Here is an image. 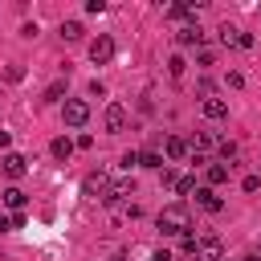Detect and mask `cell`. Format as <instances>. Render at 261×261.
I'll return each mask as SVG.
<instances>
[{
  "instance_id": "cell-1",
  "label": "cell",
  "mask_w": 261,
  "mask_h": 261,
  "mask_svg": "<svg viewBox=\"0 0 261 261\" xmlns=\"http://www.w3.org/2000/svg\"><path fill=\"white\" fill-rule=\"evenodd\" d=\"M188 228H192V216H188V204L184 200H175V204H167L159 212V232L163 237H184Z\"/></svg>"
},
{
  "instance_id": "cell-2",
  "label": "cell",
  "mask_w": 261,
  "mask_h": 261,
  "mask_svg": "<svg viewBox=\"0 0 261 261\" xmlns=\"http://www.w3.org/2000/svg\"><path fill=\"white\" fill-rule=\"evenodd\" d=\"M90 61H94V65H110V61H114V37L98 33V37L90 41Z\"/></svg>"
},
{
  "instance_id": "cell-3",
  "label": "cell",
  "mask_w": 261,
  "mask_h": 261,
  "mask_svg": "<svg viewBox=\"0 0 261 261\" xmlns=\"http://www.w3.org/2000/svg\"><path fill=\"white\" fill-rule=\"evenodd\" d=\"M61 118H65V126H86V122H90V106H86L82 98H65Z\"/></svg>"
},
{
  "instance_id": "cell-4",
  "label": "cell",
  "mask_w": 261,
  "mask_h": 261,
  "mask_svg": "<svg viewBox=\"0 0 261 261\" xmlns=\"http://www.w3.org/2000/svg\"><path fill=\"white\" fill-rule=\"evenodd\" d=\"M196 261H224V241H220L216 232L200 237V245H196Z\"/></svg>"
},
{
  "instance_id": "cell-5",
  "label": "cell",
  "mask_w": 261,
  "mask_h": 261,
  "mask_svg": "<svg viewBox=\"0 0 261 261\" xmlns=\"http://www.w3.org/2000/svg\"><path fill=\"white\" fill-rule=\"evenodd\" d=\"M106 188H110V175H106V171H90V175L82 179V196H90V200H102Z\"/></svg>"
},
{
  "instance_id": "cell-6",
  "label": "cell",
  "mask_w": 261,
  "mask_h": 261,
  "mask_svg": "<svg viewBox=\"0 0 261 261\" xmlns=\"http://www.w3.org/2000/svg\"><path fill=\"white\" fill-rule=\"evenodd\" d=\"M102 122H106V130H110V135H118V130L126 126V106H122V102H110V106H106V114H102Z\"/></svg>"
},
{
  "instance_id": "cell-7",
  "label": "cell",
  "mask_w": 261,
  "mask_h": 261,
  "mask_svg": "<svg viewBox=\"0 0 261 261\" xmlns=\"http://www.w3.org/2000/svg\"><path fill=\"white\" fill-rule=\"evenodd\" d=\"M0 167H4V175H8V179H20V175L29 171V159H24V155H16V151H8V155L0 159Z\"/></svg>"
},
{
  "instance_id": "cell-8",
  "label": "cell",
  "mask_w": 261,
  "mask_h": 261,
  "mask_svg": "<svg viewBox=\"0 0 261 261\" xmlns=\"http://www.w3.org/2000/svg\"><path fill=\"white\" fill-rule=\"evenodd\" d=\"M130 196H135V184H130V179H118V184H110V188H106L102 204H122V200H130Z\"/></svg>"
},
{
  "instance_id": "cell-9",
  "label": "cell",
  "mask_w": 261,
  "mask_h": 261,
  "mask_svg": "<svg viewBox=\"0 0 261 261\" xmlns=\"http://www.w3.org/2000/svg\"><path fill=\"white\" fill-rule=\"evenodd\" d=\"M200 114L216 122V118H224V114H228V102H224V98H216V94H208V98L200 102Z\"/></svg>"
},
{
  "instance_id": "cell-10",
  "label": "cell",
  "mask_w": 261,
  "mask_h": 261,
  "mask_svg": "<svg viewBox=\"0 0 261 261\" xmlns=\"http://www.w3.org/2000/svg\"><path fill=\"white\" fill-rule=\"evenodd\" d=\"M175 41H179V45H200V41H204V33H200V24H192V20H188V24H179V29H175Z\"/></svg>"
},
{
  "instance_id": "cell-11",
  "label": "cell",
  "mask_w": 261,
  "mask_h": 261,
  "mask_svg": "<svg viewBox=\"0 0 261 261\" xmlns=\"http://www.w3.org/2000/svg\"><path fill=\"white\" fill-rule=\"evenodd\" d=\"M196 204L204 208V212H220L224 204H220V196L212 192V188H196Z\"/></svg>"
},
{
  "instance_id": "cell-12",
  "label": "cell",
  "mask_w": 261,
  "mask_h": 261,
  "mask_svg": "<svg viewBox=\"0 0 261 261\" xmlns=\"http://www.w3.org/2000/svg\"><path fill=\"white\" fill-rule=\"evenodd\" d=\"M73 147H77V143H69V139H65V135H61V139H53V143H49V151H53V159H69V155H73Z\"/></svg>"
},
{
  "instance_id": "cell-13",
  "label": "cell",
  "mask_w": 261,
  "mask_h": 261,
  "mask_svg": "<svg viewBox=\"0 0 261 261\" xmlns=\"http://www.w3.org/2000/svg\"><path fill=\"white\" fill-rule=\"evenodd\" d=\"M82 20H61V41H82Z\"/></svg>"
},
{
  "instance_id": "cell-14",
  "label": "cell",
  "mask_w": 261,
  "mask_h": 261,
  "mask_svg": "<svg viewBox=\"0 0 261 261\" xmlns=\"http://www.w3.org/2000/svg\"><path fill=\"white\" fill-rule=\"evenodd\" d=\"M220 143H224V139H216L212 130H200V135H196V151H200V155H204L208 147H220Z\"/></svg>"
},
{
  "instance_id": "cell-15",
  "label": "cell",
  "mask_w": 261,
  "mask_h": 261,
  "mask_svg": "<svg viewBox=\"0 0 261 261\" xmlns=\"http://www.w3.org/2000/svg\"><path fill=\"white\" fill-rule=\"evenodd\" d=\"M163 147H167V159H184V155H188V143H184V139H175V135H171Z\"/></svg>"
},
{
  "instance_id": "cell-16",
  "label": "cell",
  "mask_w": 261,
  "mask_h": 261,
  "mask_svg": "<svg viewBox=\"0 0 261 261\" xmlns=\"http://www.w3.org/2000/svg\"><path fill=\"white\" fill-rule=\"evenodd\" d=\"M139 167H151V171H163V155H159V151H143V155H139Z\"/></svg>"
},
{
  "instance_id": "cell-17",
  "label": "cell",
  "mask_w": 261,
  "mask_h": 261,
  "mask_svg": "<svg viewBox=\"0 0 261 261\" xmlns=\"http://www.w3.org/2000/svg\"><path fill=\"white\" fill-rule=\"evenodd\" d=\"M4 208L20 212V208H24V192H20V188H8V192H4Z\"/></svg>"
},
{
  "instance_id": "cell-18",
  "label": "cell",
  "mask_w": 261,
  "mask_h": 261,
  "mask_svg": "<svg viewBox=\"0 0 261 261\" xmlns=\"http://www.w3.org/2000/svg\"><path fill=\"white\" fill-rule=\"evenodd\" d=\"M228 179V167L224 163H208V184H224Z\"/></svg>"
},
{
  "instance_id": "cell-19",
  "label": "cell",
  "mask_w": 261,
  "mask_h": 261,
  "mask_svg": "<svg viewBox=\"0 0 261 261\" xmlns=\"http://www.w3.org/2000/svg\"><path fill=\"white\" fill-rule=\"evenodd\" d=\"M184 69H188V61H184V57L175 53V57L167 61V73H171V77H184Z\"/></svg>"
},
{
  "instance_id": "cell-20",
  "label": "cell",
  "mask_w": 261,
  "mask_h": 261,
  "mask_svg": "<svg viewBox=\"0 0 261 261\" xmlns=\"http://www.w3.org/2000/svg\"><path fill=\"white\" fill-rule=\"evenodd\" d=\"M175 192H179V196H192V192H196V179H192V175H179V179H175Z\"/></svg>"
},
{
  "instance_id": "cell-21",
  "label": "cell",
  "mask_w": 261,
  "mask_h": 261,
  "mask_svg": "<svg viewBox=\"0 0 261 261\" xmlns=\"http://www.w3.org/2000/svg\"><path fill=\"white\" fill-rule=\"evenodd\" d=\"M237 37H241V29H232V24H220V41H224V45H237Z\"/></svg>"
},
{
  "instance_id": "cell-22",
  "label": "cell",
  "mask_w": 261,
  "mask_h": 261,
  "mask_svg": "<svg viewBox=\"0 0 261 261\" xmlns=\"http://www.w3.org/2000/svg\"><path fill=\"white\" fill-rule=\"evenodd\" d=\"M61 94H65V82H53V86H49V90H45V102H57V98H61Z\"/></svg>"
},
{
  "instance_id": "cell-23",
  "label": "cell",
  "mask_w": 261,
  "mask_h": 261,
  "mask_svg": "<svg viewBox=\"0 0 261 261\" xmlns=\"http://www.w3.org/2000/svg\"><path fill=\"white\" fill-rule=\"evenodd\" d=\"M196 245H200V237H192V232H184V241H179V249H184V253H192V257H196Z\"/></svg>"
},
{
  "instance_id": "cell-24",
  "label": "cell",
  "mask_w": 261,
  "mask_h": 261,
  "mask_svg": "<svg viewBox=\"0 0 261 261\" xmlns=\"http://www.w3.org/2000/svg\"><path fill=\"white\" fill-rule=\"evenodd\" d=\"M175 179H179V175H175L171 167H163V171H159V184H163V188H175Z\"/></svg>"
},
{
  "instance_id": "cell-25",
  "label": "cell",
  "mask_w": 261,
  "mask_h": 261,
  "mask_svg": "<svg viewBox=\"0 0 261 261\" xmlns=\"http://www.w3.org/2000/svg\"><path fill=\"white\" fill-rule=\"evenodd\" d=\"M4 77H8V82H24V69H20V65H8Z\"/></svg>"
},
{
  "instance_id": "cell-26",
  "label": "cell",
  "mask_w": 261,
  "mask_h": 261,
  "mask_svg": "<svg viewBox=\"0 0 261 261\" xmlns=\"http://www.w3.org/2000/svg\"><path fill=\"white\" fill-rule=\"evenodd\" d=\"M118 163H122V167H126V171H130V167H139V151H126V155H122V159H118Z\"/></svg>"
},
{
  "instance_id": "cell-27",
  "label": "cell",
  "mask_w": 261,
  "mask_h": 261,
  "mask_svg": "<svg viewBox=\"0 0 261 261\" xmlns=\"http://www.w3.org/2000/svg\"><path fill=\"white\" fill-rule=\"evenodd\" d=\"M261 188V175H245V192H257Z\"/></svg>"
},
{
  "instance_id": "cell-28",
  "label": "cell",
  "mask_w": 261,
  "mask_h": 261,
  "mask_svg": "<svg viewBox=\"0 0 261 261\" xmlns=\"http://www.w3.org/2000/svg\"><path fill=\"white\" fill-rule=\"evenodd\" d=\"M16 224H12V216H0V232H12Z\"/></svg>"
},
{
  "instance_id": "cell-29",
  "label": "cell",
  "mask_w": 261,
  "mask_h": 261,
  "mask_svg": "<svg viewBox=\"0 0 261 261\" xmlns=\"http://www.w3.org/2000/svg\"><path fill=\"white\" fill-rule=\"evenodd\" d=\"M8 143H12V135H8V130H0V151H8Z\"/></svg>"
},
{
  "instance_id": "cell-30",
  "label": "cell",
  "mask_w": 261,
  "mask_h": 261,
  "mask_svg": "<svg viewBox=\"0 0 261 261\" xmlns=\"http://www.w3.org/2000/svg\"><path fill=\"white\" fill-rule=\"evenodd\" d=\"M241 261H257V257H241Z\"/></svg>"
}]
</instances>
